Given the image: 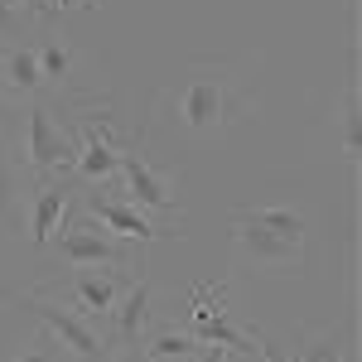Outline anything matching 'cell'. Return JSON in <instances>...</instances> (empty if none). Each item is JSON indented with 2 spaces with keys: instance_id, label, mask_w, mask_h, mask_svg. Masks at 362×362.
I'll return each mask as SVG.
<instances>
[{
  "instance_id": "21",
  "label": "cell",
  "mask_w": 362,
  "mask_h": 362,
  "mask_svg": "<svg viewBox=\"0 0 362 362\" xmlns=\"http://www.w3.org/2000/svg\"><path fill=\"white\" fill-rule=\"evenodd\" d=\"M25 5V15H39V20H54L58 10H54V0H20Z\"/></svg>"
},
{
  "instance_id": "3",
  "label": "cell",
  "mask_w": 362,
  "mask_h": 362,
  "mask_svg": "<svg viewBox=\"0 0 362 362\" xmlns=\"http://www.w3.org/2000/svg\"><path fill=\"white\" fill-rule=\"evenodd\" d=\"M73 165H78V131L68 121H58L54 107L39 97L25 121V169L34 179H68L73 184Z\"/></svg>"
},
{
  "instance_id": "11",
  "label": "cell",
  "mask_w": 362,
  "mask_h": 362,
  "mask_svg": "<svg viewBox=\"0 0 362 362\" xmlns=\"http://www.w3.org/2000/svg\"><path fill=\"white\" fill-rule=\"evenodd\" d=\"M39 189H34V203H29V237H34V247L44 251L49 247V237L58 232L63 223V213L73 208V184L68 179H34Z\"/></svg>"
},
{
  "instance_id": "23",
  "label": "cell",
  "mask_w": 362,
  "mask_h": 362,
  "mask_svg": "<svg viewBox=\"0 0 362 362\" xmlns=\"http://www.w3.org/2000/svg\"><path fill=\"white\" fill-rule=\"evenodd\" d=\"M5 121H10V87L0 83V126H5Z\"/></svg>"
},
{
  "instance_id": "17",
  "label": "cell",
  "mask_w": 362,
  "mask_h": 362,
  "mask_svg": "<svg viewBox=\"0 0 362 362\" xmlns=\"http://www.w3.org/2000/svg\"><path fill=\"white\" fill-rule=\"evenodd\" d=\"M300 362H348V348H343L334 334H319V338H309V343H305Z\"/></svg>"
},
{
  "instance_id": "18",
  "label": "cell",
  "mask_w": 362,
  "mask_h": 362,
  "mask_svg": "<svg viewBox=\"0 0 362 362\" xmlns=\"http://www.w3.org/2000/svg\"><path fill=\"white\" fill-rule=\"evenodd\" d=\"M5 362H73V358L63 353V343H58L54 334H39V338H34V348H29L25 358H5Z\"/></svg>"
},
{
  "instance_id": "16",
  "label": "cell",
  "mask_w": 362,
  "mask_h": 362,
  "mask_svg": "<svg viewBox=\"0 0 362 362\" xmlns=\"http://www.w3.org/2000/svg\"><path fill=\"white\" fill-rule=\"evenodd\" d=\"M343 155L358 165L362 155V112H358V92H348V102H343Z\"/></svg>"
},
{
  "instance_id": "15",
  "label": "cell",
  "mask_w": 362,
  "mask_h": 362,
  "mask_svg": "<svg viewBox=\"0 0 362 362\" xmlns=\"http://www.w3.org/2000/svg\"><path fill=\"white\" fill-rule=\"evenodd\" d=\"M194 353H198V338L179 334V329H155L150 334V348H145L150 362H189Z\"/></svg>"
},
{
  "instance_id": "1",
  "label": "cell",
  "mask_w": 362,
  "mask_h": 362,
  "mask_svg": "<svg viewBox=\"0 0 362 362\" xmlns=\"http://www.w3.org/2000/svg\"><path fill=\"white\" fill-rule=\"evenodd\" d=\"M242 107H247V97L237 87V73L223 68V63H194V68H184L165 87V97H160V112L179 131H189L198 140L223 136L227 126L237 121Z\"/></svg>"
},
{
  "instance_id": "6",
  "label": "cell",
  "mask_w": 362,
  "mask_h": 362,
  "mask_svg": "<svg viewBox=\"0 0 362 362\" xmlns=\"http://www.w3.org/2000/svg\"><path fill=\"white\" fill-rule=\"evenodd\" d=\"M73 203H78V213H87L92 223H102L112 237H121V242L155 247V242L174 237L165 223H155V218H150L145 208H136L126 194H102V189H87V194H73Z\"/></svg>"
},
{
  "instance_id": "2",
  "label": "cell",
  "mask_w": 362,
  "mask_h": 362,
  "mask_svg": "<svg viewBox=\"0 0 362 362\" xmlns=\"http://www.w3.org/2000/svg\"><path fill=\"white\" fill-rule=\"evenodd\" d=\"M232 237L251 266L266 271H295L305 261V242H309V213L295 203H251L237 208L232 218Z\"/></svg>"
},
{
  "instance_id": "13",
  "label": "cell",
  "mask_w": 362,
  "mask_h": 362,
  "mask_svg": "<svg viewBox=\"0 0 362 362\" xmlns=\"http://www.w3.org/2000/svg\"><path fill=\"white\" fill-rule=\"evenodd\" d=\"M0 83L10 92H29V97H44V73H39V58L34 44H15L0 54Z\"/></svg>"
},
{
  "instance_id": "7",
  "label": "cell",
  "mask_w": 362,
  "mask_h": 362,
  "mask_svg": "<svg viewBox=\"0 0 362 362\" xmlns=\"http://www.w3.org/2000/svg\"><path fill=\"white\" fill-rule=\"evenodd\" d=\"M121 179H126V198L145 208L150 218H160V223H179V203H174V179L160 174V169L150 165L145 155H140L136 145H121Z\"/></svg>"
},
{
  "instance_id": "8",
  "label": "cell",
  "mask_w": 362,
  "mask_h": 362,
  "mask_svg": "<svg viewBox=\"0 0 362 362\" xmlns=\"http://www.w3.org/2000/svg\"><path fill=\"white\" fill-rule=\"evenodd\" d=\"M25 305L44 319V329H49V334H54L78 362H102V358H107L97 324H92V319H83L73 305H63V300H54V295H25Z\"/></svg>"
},
{
  "instance_id": "9",
  "label": "cell",
  "mask_w": 362,
  "mask_h": 362,
  "mask_svg": "<svg viewBox=\"0 0 362 362\" xmlns=\"http://www.w3.org/2000/svg\"><path fill=\"white\" fill-rule=\"evenodd\" d=\"M126 280H131V266H73V276L63 280V305H73L83 319L92 324H102L107 319V309L116 305V295L126 290Z\"/></svg>"
},
{
  "instance_id": "10",
  "label": "cell",
  "mask_w": 362,
  "mask_h": 362,
  "mask_svg": "<svg viewBox=\"0 0 362 362\" xmlns=\"http://www.w3.org/2000/svg\"><path fill=\"white\" fill-rule=\"evenodd\" d=\"M189 334L198 343H223L227 353H256V338L242 334L227 319V285H198L194 290V324Z\"/></svg>"
},
{
  "instance_id": "5",
  "label": "cell",
  "mask_w": 362,
  "mask_h": 362,
  "mask_svg": "<svg viewBox=\"0 0 362 362\" xmlns=\"http://www.w3.org/2000/svg\"><path fill=\"white\" fill-rule=\"evenodd\" d=\"M150 329H155V285H150V276H131L97 329L107 358H126L131 348H140V338Z\"/></svg>"
},
{
  "instance_id": "12",
  "label": "cell",
  "mask_w": 362,
  "mask_h": 362,
  "mask_svg": "<svg viewBox=\"0 0 362 362\" xmlns=\"http://www.w3.org/2000/svg\"><path fill=\"white\" fill-rule=\"evenodd\" d=\"M34 58H39V73H44V97L73 92V78H78V49L73 44L49 34V39L34 44Z\"/></svg>"
},
{
  "instance_id": "14",
  "label": "cell",
  "mask_w": 362,
  "mask_h": 362,
  "mask_svg": "<svg viewBox=\"0 0 362 362\" xmlns=\"http://www.w3.org/2000/svg\"><path fill=\"white\" fill-rule=\"evenodd\" d=\"M15 218H20V165L10 140L0 136V232L15 227Z\"/></svg>"
},
{
  "instance_id": "22",
  "label": "cell",
  "mask_w": 362,
  "mask_h": 362,
  "mask_svg": "<svg viewBox=\"0 0 362 362\" xmlns=\"http://www.w3.org/2000/svg\"><path fill=\"white\" fill-rule=\"evenodd\" d=\"M256 353H261L266 362H290V358H285V353L276 348V343H271V338H256Z\"/></svg>"
},
{
  "instance_id": "24",
  "label": "cell",
  "mask_w": 362,
  "mask_h": 362,
  "mask_svg": "<svg viewBox=\"0 0 362 362\" xmlns=\"http://www.w3.org/2000/svg\"><path fill=\"white\" fill-rule=\"evenodd\" d=\"M0 54H5V49H0Z\"/></svg>"
},
{
  "instance_id": "4",
  "label": "cell",
  "mask_w": 362,
  "mask_h": 362,
  "mask_svg": "<svg viewBox=\"0 0 362 362\" xmlns=\"http://www.w3.org/2000/svg\"><path fill=\"white\" fill-rule=\"evenodd\" d=\"M44 251H54V261L68 266V271L73 266H131L136 271V256L121 247L102 223H92L87 213H78V203L63 213V223H58V232L49 237Z\"/></svg>"
},
{
  "instance_id": "19",
  "label": "cell",
  "mask_w": 362,
  "mask_h": 362,
  "mask_svg": "<svg viewBox=\"0 0 362 362\" xmlns=\"http://www.w3.org/2000/svg\"><path fill=\"white\" fill-rule=\"evenodd\" d=\"M25 25V5L20 0H0V49H5V39H15Z\"/></svg>"
},
{
  "instance_id": "20",
  "label": "cell",
  "mask_w": 362,
  "mask_h": 362,
  "mask_svg": "<svg viewBox=\"0 0 362 362\" xmlns=\"http://www.w3.org/2000/svg\"><path fill=\"white\" fill-rule=\"evenodd\" d=\"M189 362H232V353H227L223 343H198V353Z\"/></svg>"
}]
</instances>
